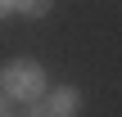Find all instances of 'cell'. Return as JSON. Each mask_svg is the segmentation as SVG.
Returning a JSON list of instances; mask_svg holds the SVG:
<instances>
[{"label":"cell","mask_w":122,"mask_h":117,"mask_svg":"<svg viewBox=\"0 0 122 117\" xmlns=\"http://www.w3.org/2000/svg\"><path fill=\"white\" fill-rule=\"evenodd\" d=\"M32 117H54V113H50V108H45V104H41V108H36V113H32Z\"/></svg>","instance_id":"5"},{"label":"cell","mask_w":122,"mask_h":117,"mask_svg":"<svg viewBox=\"0 0 122 117\" xmlns=\"http://www.w3.org/2000/svg\"><path fill=\"white\" fill-rule=\"evenodd\" d=\"M9 9H14V0H0V18H5V14H9Z\"/></svg>","instance_id":"4"},{"label":"cell","mask_w":122,"mask_h":117,"mask_svg":"<svg viewBox=\"0 0 122 117\" xmlns=\"http://www.w3.org/2000/svg\"><path fill=\"white\" fill-rule=\"evenodd\" d=\"M0 86H5L9 99L36 104V99L45 95V72H41V63H32V59H14V63H5V72H0Z\"/></svg>","instance_id":"1"},{"label":"cell","mask_w":122,"mask_h":117,"mask_svg":"<svg viewBox=\"0 0 122 117\" xmlns=\"http://www.w3.org/2000/svg\"><path fill=\"white\" fill-rule=\"evenodd\" d=\"M5 108H9V95H0V117H5Z\"/></svg>","instance_id":"6"},{"label":"cell","mask_w":122,"mask_h":117,"mask_svg":"<svg viewBox=\"0 0 122 117\" xmlns=\"http://www.w3.org/2000/svg\"><path fill=\"white\" fill-rule=\"evenodd\" d=\"M41 99H45V108L54 117H77L81 113V95H77L72 86H59V90H50V95H41Z\"/></svg>","instance_id":"2"},{"label":"cell","mask_w":122,"mask_h":117,"mask_svg":"<svg viewBox=\"0 0 122 117\" xmlns=\"http://www.w3.org/2000/svg\"><path fill=\"white\" fill-rule=\"evenodd\" d=\"M50 5H54V0H14V9H18V14H27V18L50 14Z\"/></svg>","instance_id":"3"}]
</instances>
